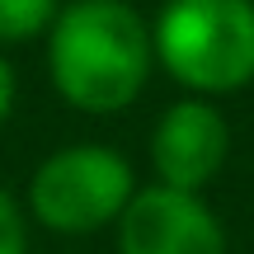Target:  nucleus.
<instances>
[{
  "mask_svg": "<svg viewBox=\"0 0 254 254\" xmlns=\"http://www.w3.org/2000/svg\"><path fill=\"white\" fill-rule=\"evenodd\" d=\"M136 189V170L123 151L104 141H71L38 160L24 202L28 217L52 236H94L118 226Z\"/></svg>",
  "mask_w": 254,
  "mask_h": 254,
  "instance_id": "nucleus-3",
  "label": "nucleus"
},
{
  "mask_svg": "<svg viewBox=\"0 0 254 254\" xmlns=\"http://www.w3.org/2000/svg\"><path fill=\"white\" fill-rule=\"evenodd\" d=\"M151 38L155 66L198 99L254 85V0H165Z\"/></svg>",
  "mask_w": 254,
  "mask_h": 254,
  "instance_id": "nucleus-2",
  "label": "nucleus"
},
{
  "mask_svg": "<svg viewBox=\"0 0 254 254\" xmlns=\"http://www.w3.org/2000/svg\"><path fill=\"white\" fill-rule=\"evenodd\" d=\"M43 43L52 90L94 118L132 109L155 71L151 24L127 0H66Z\"/></svg>",
  "mask_w": 254,
  "mask_h": 254,
  "instance_id": "nucleus-1",
  "label": "nucleus"
},
{
  "mask_svg": "<svg viewBox=\"0 0 254 254\" xmlns=\"http://www.w3.org/2000/svg\"><path fill=\"white\" fill-rule=\"evenodd\" d=\"M62 14V0H0V47H24L47 38Z\"/></svg>",
  "mask_w": 254,
  "mask_h": 254,
  "instance_id": "nucleus-6",
  "label": "nucleus"
},
{
  "mask_svg": "<svg viewBox=\"0 0 254 254\" xmlns=\"http://www.w3.org/2000/svg\"><path fill=\"white\" fill-rule=\"evenodd\" d=\"M231 160V123L217 99L184 94L151 127V170L155 184L179 193H202Z\"/></svg>",
  "mask_w": 254,
  "mask_h": 254,
  "instance_id": "nucleus-5",
  "label": "nucleus"
},
{
  "mask_svg": "<svg viewBox=\"0 0 254 254\" xmlns=\"http://www.w3.org/2000/svg\"><path fill=\"white\" fill-rule=\"evenodd\" d=\"M0 254H28V231H24V212L9 198V189H0Z\"/></svg>",
  "mask_w": 254,
  "mask_h": 254,
  "instance_id": "nucleus-7",
  "label": "nucleus"
},
{
  "mask_svg": "<svg viewBox=\"0 0 254 254\" xmlns=\"http://www.w3.org/2000/svg\"><path fill=\"white\" fill-rule=\"evenodd\" d=\"M14 94H19L14 66H9V62H5V52H0V127H5V118L14 113Z\"/></svg>",
  "mask_w": 254,
  "mask_h": 254,
  "instance_id": "nucleus-8",
  "label": "nucleus"
},
{
  "mask_svg": "<svg viewBox=\"0 0 254 254\" xmlns=\"http://www.w3.org/2000/svg\"><path fill=\"white\" fill-rule=\"evenodd\" d=\"M118 254H231L226 226L202 193L141 184L113 226Z\"/></svg>",
  "mask_w": 254,
  "mask_h": 254,
  "instance_id": "nucleus-4",
  "label": "nucleus"
}]
</instances>
